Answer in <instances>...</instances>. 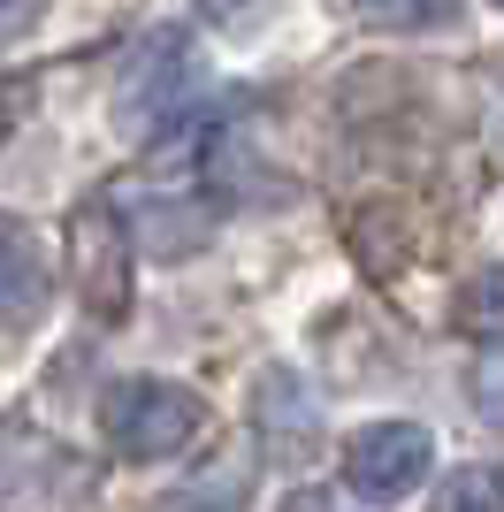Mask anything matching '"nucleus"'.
I'll return each instance as SVG.
<instances>
[{"instance_id":"6","label":"nucleus","mask_w":504,"mask_h":512,"mask_svg":"<svg viewBox=\"0 0 504 512\" xmlns=\"http://www.w3.org/2000/svg\"><path fill=\"white\" fill-rule=\"evenodd\" d=\"M46 299H54V268H46L39 230L0 214V321H39Z\"/></svg>"},{"instance_id":"7","label":"nucleus","mask_w":504,"mask_h":512,"mask_svg":"<svg viewBox=\"0 0 504 512\" xmlns=\"http://www.w3.org/2000/svg\"><path fill=\"white\" fill-rule=\"evenodd\" d=\"M130 237H138L153 260H176V253H191V245L207 237V214H199V199H191V207H146L130 222Z\"/></svg>"},{"instance_id":"2","label":"nucleus","mask_w":504,"mask_h":512,"mask_svg":"<svg viewBox=\"0 0 504 512\" xmlns=\"http://www.w3.org/2000/svg\"><path fill=\"white\" fill-rule=\"evenodd\" d=\"M191 92H199L191 39L184 31H153V39L130 54L123 85H115V130L146 146V138H161L168 123H191Z\"/></svg>"},{"instance_id":"4","label":"nucleus","mask_w":504,"mask_h":512,"mask_svg":"<svg viewBox=\"0 0 504 512\" xmlns=\"http://www.w3.org/2000/svg\"><path fill=\"white\" fill-rule=\"evenodd\" d=\"M69 237H77V283H84V299H92V314L115 321V314H123V268H130V245H123V230H115L107 199H84L77 222H69Z\"/></svg>"},{"instance_id":"5","label":"nucleus","mask_w":504,"mask_h":512,"mask_svg":"<svg viewBox=\"0 0 504 512\" xmlns=\"http://www.w3.org/2000/svg\"><path fill=\"white\" fill-rule=\"evenodd\" d=\"M252 421H260V451H268V459H283V467H298V459L321 444V398L298 383L291 367H275L268 383H260Z\"/></svg>"},{"instance_id":"3","label":"nucleus","mask_w":504,"mask_h":512,"mask_svg":"<svg viewBox=\"0 0 504 512\" xmlns=\"http://www.w3.org/2000/svg\"><path fill=\"white\" fill-rule=\"evenodd\" d=\"M428 459H436V444L420 421H375L344 444V490L367 505H398L405 490L428 482Z\"/></svg>"},{"instance_id":"15","label":"nucleus","mask_w":504,"mask_h":512,"mask_svg":"<svg viewBox=\"0 0 504 512\" xmlns=\"http://www.w3.org/2000/svg\"><path fill=\"white\" fill-rule=\"evenodd\" d=\"M16 115H23V85H8V77H0V138L16 130Z\"/></svg>"},{"instance_id":"11","label":"nucleus","mask_w":504,"mask_h":512,"mask_svg":"<svg viewBox=\"0 0 504 512\" xmlns=\"http://www.w3.org/2000/svg\"><path fill=\"white\" fill-rule=\"evenodd\" d=\"M474 406H482V413H489V421H497V428H504V360H489V367H482V375H474Z\"/></svg>"},{"instance_id":"9","label":"nucleus","mask_w":504,"mask_h":512,"mask_svg":"<svg viewBox=\"0 0 504 512\" xmlns=\"http://www.w3.org/2000/svg\"><path fill=\"white\" fill-rule=\"evenodd\" d=\"M428 512H504V482L489 467H451Z\"/></svg>"},{"instance_id":"12","label":"nucleus","mask_w":504,"mask_h":512,"mask_svg":"<svg viewBox=\"0 0 504 512\" xmlns=\"http://www.w3.org/2000/svg\"><path fill=\"white\" fill-rule=\"evenodd\" d=\"M39 16H46V0H0V46L23 39V31H31Z\"/></svg>"},{"instance_id":"14","label":"nucleus","mask_w":504,"mask_h":512,"mask_svg":"<svg viewBox=\"0 0 504 512\" xmlns=\"http://www.w3.org/2000/svg\"><path fill=\"white\" fill-rule=\"evenodd\" d=\"M252 8H268V0H199V16H207V23H245Z\"/></svg>"},{"instance_id":"1","label":"nucleus","mask_w":504,"mask_h":512,"mask_svg":"<svg viewBox=\"0 0 504 512\" xmlns=\"http://www.w3.org/2000/svg\"><path fill=\"white\" fill-rule=\"evenodd\" d=\"M100 428L123 459L153 467V459H176L184 444L207 436V398L184 390V383H161V375H123L100 398Z\"/></svg>"},{"instance_id":"10","label":"nucleus","mask_w":504,"mask_h":512,"mask_svg":"<svg viewBox=\"0 0 504 512\" xmlns=\"http://www.w3.org/2000/svg\"><path fill=\"white\" fill-rule=\"evenodd\" d=\"M359 16L382 23V31H436V23L459 16V0H359Z\"/></svg>"},{"instance_id":"13","label":"nucleus","mask_w":504,"mask_h":512,"mask_svg":"<svg viewBox=\"0 0 504 512\" xmlns=\"http://www.w3.org/2000/svg\"><path fill=\"white\" fill-rule=\"evenodd\" d=\"M482 92H489V146H497V161H504V62L482 77Z\"/></svg>"},{"instance_id":"8","label":"nucleus","mask_w":504,"mask_h":512,"mask_svg":"<svg viewBox=\"0 0 504 512\" xmlns=\"http://www.w3.org/2000/svg\"><path fill=\"white\" fill-rule=\"evenodd\" d=\"M466 337H504V268H482V276L459 283V314H451Z\"/></svg>"}]
</instances>
